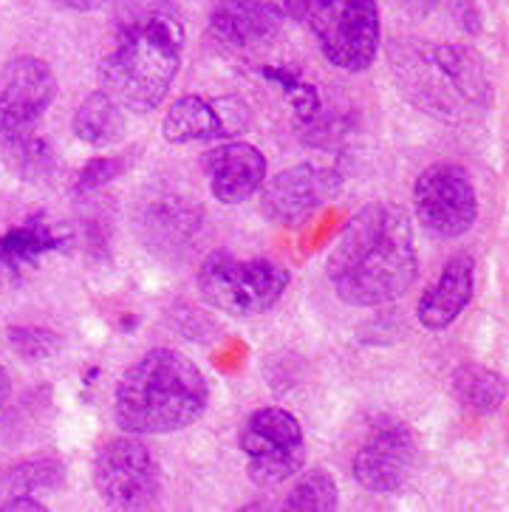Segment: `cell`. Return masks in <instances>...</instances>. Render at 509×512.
I'll list each match as a JSON object with an SVG mask.
<instances>
[{
    "label": "cell",
    "mask_w": 509,
    "mask_h": 512,
    "mask_svg": "<svg viewBox=\"0 0 509 512\" xmlns=\"http://www.w3.org/2000/svg\"><path fill=\"white\" fill-rule=\"evenodd\" d=\"M416 272L419 252L411 215L394 201H374L351 215L326 261L334 295L362 309L402 298Z\"/></svg>",
    "instance_id": "1"
},
{
    "label": "cell",
    "mask_w": 509,
    "mask_h": 512,
    "mask_svg": "<svg viewBox=\"0 0 509 512\" xmlns=\"http://www.w3.org/2000/svg\"><path fill=\"white\" fill-rule=\"evenodd\" d=\"M184 26L170 0H122L111 46L99 63L102 91L122 108L148 114L179 77Z\"/></svg>",
    "instance_id": "2"
},
{
    "label": "cell",
    "mask_w": 509,
    "mask_h": 512,
    "mask_svg": "<svg viewBox=\"0 0 509 512\" xmlns=\"http://www.w3.org/2000/svg\"><path fill=\"white\" fill-rule=\"evenodd\" d=\"M210 402L201 368L176 348H153L122 371L114 391L116 425L133 436L190 428Z\"/></svg>",
    "instance_id": "3"
},
{
    "label": "cell",
    "mask_w": 509,
    "mask_h": 512,
    "mask_svg": "<svg viewBox=\"0 0 509 512\" xmlns=\"http://www.w3.org/2000/svg\"><path fill=\"white\" fill-rule=\"evenodd\" d=\"M391 63L402 94L436 119L464 122L493 105L487 68L467 46L413 43L394 49Z\"/></svg>",
    "instance_id": "4"
},
{
    "label": "cell",
    "mask_w": 509,
    "mask_h": 512,
    "mask_svg": "<svg viewBox=\"0 0 509 512\" xmlns=\"http://www.w3.org/2000/svg\"><path fill=\"white\" fill-rule=\"evenodd\" d=\"M317 40L320 54L340 71H365L377 60L382 23L377 0H289Z\"/></svg>",
    "instance_id": "5"
},
{
    "label": "cell",
    "mask_w": 509,
    "mask_h": 512,
    "mask_svg": "<svg viewBox=\"0 0 509 512\" xmlns=\"http://www.w3.org/2000/svg\"><path fill=\"white\" fill-rule=\"evenodd\" d=\"M198 292L213 309L232 317H255L278 306L289 289V269L269 258H238L215 249L198 266Z\"/></svg>",
    "instance_id": "6"
},
{
    "label": "cell",
    "mask_w": 509,
    "mask_h": 512,
    "mask_svg": "<svg viewBox=\"0 0 509 512\" xmlns=\"http://www.w3.org/2000/svg\"><path fill=\"white\" fill-rule=\"evenodd\" d=\"M249 479L258 487H278L295 479L306 462V436L295 416L283 408L249 413L238 433Z\"/></svg>",
    "instance_id": "7"
},
{
    "label": "cell",
    "mask_w": 509,
    "mask_h": 512,
    "mask_svg": "<svg viewBox=\"0 0 509 512\" xmlns=\"http://www.w3.org/2000/svg\"><path fill=\"white\" fill-rule=\"evenodd\" d=\"M94 487L114 510H148L162 496V473L145 442L136 436H116L94 453Z\"/></svg>",
    "instance_id": "8"
},
{
    "label": "cell",
    "mask_w": 509,
    "mask_h": 512,
    "mask_svg": "<svg viewBox=\"0 0 509 512\" xmlns=\"http://www.w3.org/2000/svg\"><path fill=\"white\" fill-rule=\"evenodd\" d=\"M413 210L419 224L436 238H461L478 218L476 184L459 165L425 167L413 184Z\"/></svg>",
    "instance_id": "9"
},
{
    "label": "cell",
    "mask_w": 509,
    "mask_h": 512,
    "mask_svg": "<svg viewBox=\"0 0 509 512\" xmlns=\"http://www.w3.org/2000/svg\"><path fill=\"white\" fill-rule=\"evenodd\" d=\"M57 97V77L40 57H17L0 71V139L40 128Z\"/></svg>",
    "instance_id": "10"
},
{
    "label": "cell",
    "mask_w": 509,
    "mask_h": 512,
    "mask_svg": "<svg viewBox=\"0 0 509 512\" xmlns=\"http://www.w3.org/2000/svg\"><path fill=\"white\" fill-rule=\"evenodd\" d=\"M261 210L269 221L295 227L340 193V176L329 167L295 165L263 182Z\"/></svg>",
    "instance_id": "11"
},
{
    "label": "cell",
    "mask_w": 509,
    "mask_h": 512,
    "mask_svg": "<svg viewBox=\"0 0 509 512\" xmlns=\"http://www.w3.org/2000/svg\"><path fill=\"white\" fill-rule=\"evenodd\" d=\"M416 436L402 422H388L377 428L354 456V479L368 493L388 496L402 490L416 467Z\"/></svg>",
    "instance_id": "12"
},
{
    "label": "cell",
    "mask_w": 509,
    "mask_h": 512,
    "mask_svg": "<svg viewBox=\"0 0 509 512\" xmlns=\"http://www.w3.org/2000/svg\"><path fill=\"white\" fill-rule=\"evenodd\" d=\"M283 29V9L272 0H221L210 12L213 37L235 51L261 49Z\"/></svg>",
    "instance_id": "13"
},
{
    "label": "cell",
    "mask_w": 509,
    "mask_h": 512,
    "mask_svg": "<svg viewBox=\"0 0 509 512\" xmlns=\"http://www.w3.org/2000/svg\"><path fill=\"white\" fill-rule=\"evenodd\" d=\"M210 193L221 204L252 199L266 182V156L249 142H227L204 156Z\"/></svg>",
    "instance_id": "14"
},
{
    "label": "cell",
    "mask_w": 509,
    "mask_h": 512,
    "mask_svg": "<svg viewBox=\"0 0 509 512\" xmlns=\"http://www.w3.org/2000/svg\"><path fill=\"white\" fill-rule=\"evenodd\" d=\"M476 292V261L473 255L459 252L453 255L436 281L425 289V295L416 303V317L427 331H442L453 326L461 312L470 306Z\"/></svg>",
    "instance_id": "15"
},
{
    "label": "cell",
    "mask_w": 509,
    "mask_h": 512,
    "mask_svg": "<svg viewBox=\"0 0 509 512\" xmlns=\"http://www.w3.org/2000/svg\"><path fill=\"white\" fill-rule=\"evenodd\" d=\"M68 244V230L37 215L9 230H0V283L20 281L46 255H54Z\"/></svg>",
    "instance_id": "16"
},
{
    "label": "cell",
    "mask_w": 509,
    "mask_h": 512,
    "mask_svg": "<svg viewBox=\"0 0 509 512\" xmlns=\"http://www.w3.org/2000/svg\"><path fill=\"white\" fill-rule=\"evenodd\" d=\"M136 227L148 241V247L176 252L187 247L198 235L201 210L173 193L150 196V199L145 196L136 213Z\"/></svg>",
    "instance_id": "17"
},
{
    "label": "cell",
    "mask_w": 509,
    "mask_h": 512,
    "mask_svg": "<svg viewBox=\"0 0 509 512\" xmlns=\"http://www.w3.org/2000/svg\"><path fill=\"white\" fill-rule=\"evenodd\" d=\"M227 133H235V122L227 119V108H221V102L204 100L196 94H187L173 102L162 119V136L170 145H187Z\"/></svg>",
    "instance_id": "18"
},
{
    "label": "cell",
    "mask_w": 509,
    "mask_h": 512,
    "mask_svg": "<svg viewBox=\"0 0 509 512\" xmlns=\"http://www.w3.org/2000/svg\"><path fill=\"white\" fill-rule=\"evenodd\" d=\"M125 128H128V119H125L122 105L105 91L85 97V102L74 114V136L83 139L91 148L116 145L125 136Z\"/></svg>",
    "instance_id": "19"
},
{
    "label": "cell",
    "mask_w": 509,
    "mask_h": 512,
    "mask_svg": "<svg viewBox=\"0 0 509 512\" xmlns=\"http://www.w3.org/2000/svg\"><path fill=\"white\" fill-rule=\"evenodd\" d=\"M453 394L461 402V408L478 413V416H490L504 405L507 382L493 368L464 365L453 377Z\"/></svg>",
    "instance_id": "20"
},
{
    "label": "cell",
    "mask_w": 509,
    "mask_h": 512,
    "mask_svg": "<svg viewBox=\"0 0 509 512\" xmlns=\"http://www.w3.org/2000/svg\"><path fill=\"white\" fill-rule=\"evenodd\" d=\"M0 153L9 170H15L20 179H43L54 170V150L46 142L40 128L23 133H12L0 139Z\"/></svg>",
    "instance_id": "21"
},
{
    "label": "cell",
    "mask_w": 509,
    "mask_h": 512,
    "mask_svg": "<svg viewBox=\"0 0 509 512\" xmlns=\"http://www.w3.org/2000/svg\"><path fill=\"white\" fill-rule=\"evenodd\" d=\"M66 479V470L60 459L51 456H37L26 462L15 464L0 473V496H15V493H29V496H46L54 493Z\"/></svg>",
    "instance_id": "22"
},
{
    "label": "cell",
    "mask_w": 509,
    "mask_h": 512,
    "mask_svg": "<svg viewBox=\"0 0 509 512\" xmlns=\"http://www.w3.org/2000/svg\"><path fill=\"white\" fill-rule=\"evenodd\" d=\"M340 498H337V481L331 479L326 470H312L306 476H300L292 493L283 501V510L297 512H329L337 510Z\"/></svg>",
    "instance_id": "23"
},
{
    "label": "cell",
    "mask_w": 509,
    "mask_h": 512,
    "mask_svg": "<svg viewBox=\"0 0 509 512\" xmlns=\"http://www.w3.org/2000/svg\"><path fill=\"white\" fill-rule=\"evenodd\" d=\"M9 346L15 348L23 360H46L57 348V334L49 329L15 326L9 329Z\"/></svg>",
    "instance_id": "24"
},
{
    "label": "cell",
    "mask_w": 509,
    "mask_h": 512,
    "mask_svg": "<svg viewBox=\"0 0 509 512\" xmlns=\"http://www.w3.org/2000/svg\"><path fill=\"white\" fill-rule=\"evenodd\" d=\"M119 170H122V159H111V156H102V159H91L88 165L80 170V176H77V184H74V190L80 193V196H88V193H97L102 190L105 184H111L119 176Z\"/></svg>",
    "instance_id": "25"
},
{
    "label": "cell",
    "mask_w": 509,
    "mask_h": 512,
    "mask_svg": "<svg viewBox=\"0 0 509 512\" xmlns=\"http://www.w3.org/2000/svg\"><path fill=\"white\" fill-rule=\"evenodd\" d=\"M0 510L3 512H17V510H46V504L37 496H29V493H15V496H6V501H0Z\"/></svg>",
    "instance_id": "26"
},
{
    "label": "cell",
    "mask_w": 509,
    "mask_h": 512,
    "mask_svg": "<svg viewBox=\"0 0 509 512\" xmlns=\"http://www.w3.org/2000/svg\"><path fill=\"white\" fill-rule=\"evenodd\" d=\"M51 3L60 6V9H68V12H97V9L114 6V3H122V0H51Z\"/></svg>",
    "instance_id": "27"
},
{
    "label": "cell",
    "mask_w": 509,
    "mask_h": 512,
    "mask_svg": "<svg viewBox=\"0 0 509 512\" xmlns=\"http://www.w3.org/2000/svg\"><path fill=\"white\" fill-rule=\"evenodd\" d=\"M396 3H399L402 9H408L411 15L425 17V15H430V12H436L444 0H396Z\"/></svg>",
    "instance_id": "28"
},
{
    "label": "cell",
    "mask_w": 509,
    "mask_h": 512,
    "mask_svg": "<svg viewBox=\"0 0 509 512\" xmlns=\"http://www.w3.org/2000/svg\"><path fill=\"white\" fill-rule=\"evenodd\" d=\"M12 394H15V388H12V380H9L6 368L0 365V419L6 416L9 405H12Z\"/></svg>",
    "instance_id": "29"
}]
</instances>
